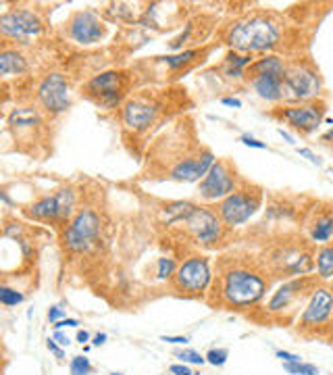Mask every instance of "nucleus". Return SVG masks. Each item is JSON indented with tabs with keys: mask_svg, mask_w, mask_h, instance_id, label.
Masks as SVG:
<instances>
[{
	"mask_svg": "<svg viewBox=\"0 0 333 375\" xmlns=\"http://www.w3.org/2000/svg\"><path fill=\"white\" fill-rule=\"evenodd\" d=\"M288 73V61L280 55H262L246 71V84L252 92L271 104L284 102V82Z\"/></svg>",
	"mask_w": 333,
	"mask_h": 375,
	"instance_id": "5",
	"label": "nucleus"
},
{
	"mask_svg": "<svg viewBox=\"0 0 333 375\" xmlns=\"http://www.w3.org/2000/svg\"><path fill=\"white\" fill-rule=\"evenodd\" d=\"M304 228L308 234V242L317 246L331 244L333 240V206H314L306 213Z\"/></svg>",
	"mask_w": 333,
	"mask_h": 375,
	"instance_id": "22",
	"label": "nucleus"
},
{
	"mask_svg": "<svg viewBox=\"0 0 333 375\" xmlns=\"http://www.w3.org/2000/svg\"><path fill=\"white\" fill-rule=\"evenodd\" d=\"M106 340H108V336H106L104 332H100V334H96V336L92 338V346H102Z\"/></svg>",
	"mask_w": 333,
	"mask_h": 375,
	"instance_id": "44",
	"label": "nucleus"
},
{
	"mask_svg": "<svg viewBox=\"0 0 333 375\" xmlns=\"http://www.w3.org/2000/svg\"><path fill=\"white\" fill-rule=\"evenodd\" d=\"M7 123L15 136V142L32 144V146L40 144L42 132L46 125L44 117L40 115L36 106H15L7 117Z\"/></svg>",
	"mask_w": 333,
	"mask_h": 375,
	"instance_id": "19",
	"label": "nucleus"
},
{
	"mask_svg": "<svg viewBox=\"0 0 333 375\" xmlns=\"http://www.w3.org/2000/svg\"><path fill=\"white\" fill-rule=\"evenodd\" d=\"M184 234L198 246L204 248H214L225 236V223L221 221L219 213L210 206L196 204L188 217L182 221Z\"/></svg>",
	"mask_w": 333,
	"mask_h": 375,
	"instance_id": "12",
	"label": "nucleus"
},
{
	"mask_svg": "<svg viewBox=\"0 0 333 375\" xmlns=\"http://www.w3.org/2000/svg\"><path fill=\"white\" fill-rule=\"evenodd\" d=\"M175 356L182 361V363H186V365H204L206 363V356L204 354H200L198 350H194V348H184V350H177L175 352Z\"/></svg>",
	"mask_w": 333,
	"mask_h": 375,
	"instance_id": "30",
	"label": "nucleus"
},
{
	"mask_svg": "<svg viewBox=\"0 0 333 375\" xmlns=\"http://www.w3.org/2000/svg\"><path fill=\"white\" fill-rule=\"evenodd\" d=\"M65 328H79V321L73 317H65L59 321V324H54V330H65Z\"/></svg>",
	"mask_w": 333,
	"mask_h": 375,
	"instance_id": "38",
	"label": "nucleus"
},
{
	"mask_svg": "<svg viewBox=\"0 0 333 375\" xmlns=\"http://www.w3.org/2000/svg\"><path fill=\"white\" fill-rule=\"evenodd\" d=\"M240 142H242L244 146H248V148H256V150H264V148H269L264 142L256 140V138H254V136H250V134H242V136H240Z\"/></svg>",
	"mask_w": 333,
	"mask_h": 375,
	"instance_id": "32",
	"label": "nucleus"
},
{
	"mask_svg": "<svg viewBox=\"0 0 333 375\" xmlns=\"http://www.w3.org/2000/svg\"><path fill=\"white\" fill-rule=\"evenodd\" d=\"M46 348H48L54 356H57V359H65V350H63V346H61L57 340H54V338H48V340H46Z\"/></svg>",
	"mask_w": 333,
	"mask_h": 375,
	"instance_id": "34",
	"label": "nucleus"
},
{
	"mask_svg": "<svg viewBox=\"0 0 333 375\" xmlns=\"http://www.w3.org/2000/svg\"><path fill=\"white\" fill-rule=\"evenodd\" d=\"M75 206H77V194L71 186L57 188L54 192L44 194L42 198L34 200L23 208V213L40 223H54V226H67L73 215H75Z\"/></svg>",
	"mask_w": 333,
	"mask_h": 375,
	"instance_id": "8",
	"label": "nucleus"
},
{
	"mask_svg": "<svg viewBox=\"0 0 333 375\" xmlns=\"http://www.w3.org/2000/svg\"><path fill=\"white\" fill-rule=\"evenodd\" d=\"M160 342H169V344H188L190 338L188 336H160Z\"/></svg>",
	"mask_w": 333,
	"mask_h": 375,
	"instance_id": "39",
	"label": "nucleus"
},
{
	"mask_svg": "<svg viewBox=\"0 0 333 375\" xmlns=\"http://www.w3.org/2000/svg\"><path fill=\"white\" fill-rule=\"evenodd\" d=\"M323 90H325V84L314 63L304 59L288 63L282 104H300V102L319 100L323 96Z\"/></svg>",
	"mask_w": 333,
	"mask_h": 375,
	"instance_id": "9",
	"label": "nucleus"
},
{
	"mask_svg": "<svg viewBox=\"0 0 333 375\" xmlns=\"http://www.w3.org/2000/svg\"><path fill=\"white\" fill-rule=\"evenodd\" d=\"M331 140H333V128H331L327 134H323V136H321V142H331Z\"/></svg>",
	"mask_w": 333,
	"mask_h": 375,
	"instance_id": "45",
	"label": "nucleus"
},
{
	"mask_svg": "<svg viewBox=\"0 0 333 375\" xmlns=\"http://www.w3.org/2000/svg\"><path fill=\"white\" fill-rule=\"evenodd\" d=\"M102 236V217L94 208H79L73 219L63 228V246L71 254L90 252Z\"/></svg>",
	"mask_w": 333,
	"mask_h": 375,
	"instance_id": "10",
	"label": "nucleus"
},
{
	"mask_svg": "<svg viewBox=\"0 0 333 375\" xmlns=\"http://www.w3.org/2000/svg\"><path fill=\"white\" fill-rule=\"evenodd\" d=\"M36 98L42 106V111L50 117L63 115L71 109L73 96H71V86L67 77L59 71L46 73L38 86H36Z\"/></svg>",
	"mask_w": 333,
	"mask_h": 375,
	"instance_id": "15",
	"label": "nucleus"
},
{
	"mask_svg": "<svg viewBox=\"0 0 333 375\" xmlns=\"http://www.w3.org/2000/svg\"><path fill=\"white\" fill-rule=\"evenodd\" d=\"M25 300V294L19 292L17 288H11L7 284L0 286V304L3 306H17Z\"/></svg>",
	"mask_w": 333,
	"mask_h": 375,
	"instance_id": "26",
	"label": "nucleus"
},
{
	"mask_svg": "<svg viewBox=\"0 0 333 375\" xmlns=\"http://www.w3.org/2000/svg\"><path fill=\"white\" fill-rule=\"evenodd\" d=\"M269 269L264 263L250 258H225L214 282V290L225 306L244 311L256 306L269 290Z\"/></svg>",
	"mask_w": 333,
	"mask_h": 375,
	"instance_id": "2",
	"label": "nucleus"
},
{
	"mask_svg": "<svg viewBox=\"0 0 333 375\" xmlns=\"http://www.w3.org/2000/svg\"><path fill=\"white\" fill-rule=\"evenodd\" d=\"M277 134H280V136H282V138H284V140H286L288 144H292V146L296 144V138H294L292 134H288V132H286L284 128H277Z\"/></svg>",
	"mask_w": 333,
	"mask_h": 375,
	"instance_id": "42",
	"label": "nucleus"
},
{
	"mask_svg": "<svg viewBox=\"0 0 333 375\" xmlns=\"http://www.w3.org/2000/svg\"><path fill=\"white\" fill-rule=\"evenodd\" d=\"M221 104H225V106H234V109H242V100L236 98V96H225V98H221Z\"/></svg>",
	"mask_w": 333,
	"mask_h": 375,
	"instance_id": "41",
	"label": "nucleus"
},
{
	"mask_svg": "<svg viewBox=\"0 0 333 375\" xmlns=\"http://www.w3.org/2000/svg\"><path fill=\"white\" fill-rule=\"evenodd\" d=\"M242 180L244 178L238 176V169L230 158H217V163L198 184V196L204 202H221L236 192Z\"/></svg>",
	"mask_w": 333,
	"mask_h": 375,
	"instance_id": "13",
	"label": "nucleus"
},
{
	"mask_svg": "<svg viewBox=\"0 0 333 375\" xmlns=\"http://www.w3.org/2000/svg\"><path fill=\"white\" fill-rule=\"evenodd\" d=\"M267 269L277 278H302L314 271V252L300 242H277L267 254H264Z\"/></svg>",
	"mask_w": 333,
	"mask_h": 375,
	"instance_id": "6",
	"label": "nucleus"
},
{
	"mask_svg": "<svg viewBox=\"0 0 333 375\" xmlns=\"http://www.w3.org/2000/svg\"><path fill=\"white\" fill-rule=\"evenodd\" d=\"M327 100H310L300 104H280L271 111V117L290 125L300 136H312L325 121Z\"/></svg>",
	"mask_w": 333,
	"mask_h": 375,
	"instance_id": "11",
	"label": "nucleus"
},
{
	"mask_svg": "<svg viewBox=\"0 0 333 375\" xmlns=\"http://www.w3.org/2000/svg\"><path fill=\"white\" fill-rule=\"evenodd\" d=\"M106 34H108V25L92 9L73 13L71 19L65 23V36L79 46L98 44L106 38Z\"/></svg>",
	"mask_w": 333,
	"mask_h": 375,
	"instance_id": "18",
	"label": "nucleus"
},
{
	"mask_svg": "<svg viewBox=\"0 0 333 375\" xmlns=\"http://www.w3.org/2000/svg\"><path fill=\"white\" fill-rule=\"evenodd\" d=\"M212 284L210 261L204 254L188 256L173 276V288L184 296H202Z\"/></svg>",
	"mask_w": 333,
	"mask_h": 375,
	"instance_id": "14",
	"label": "nucleus"
},
{
	"mask_svg": "<svg viewBox=\"0 0 333 375\" xmlns=\"http://www.w3.org/2000/svg\"><path fill=\"white\" fill-rule=\"evenodd\" d=\"M286 21L273 11H250L234 19L223 34L230 50L242 55H273L284 44Z\"/></svg>",
	"mask_w": 333,
	"mask_h": 375,
	"instance_id": "3",
	"label": "nucleus"
},
{
	"mask_svg": "<svg viewBox=\"0 0 333 375\" xmlns=\"http://www.w3.org/2000/svg\"><path fill=\"white\" fill-rule=\"evenodd\" d=\"M27 71H29L27 57L17 46L5 44L3 52H0V75L9 80V77H17V75H25Z\"/></svg>",
	"mask_w": 333,
	"mask_h": 375,
	"instance_id": "24",
	"label": "nucleus"
},
{
	"mask_svg": "<svg viewBox=\"0 0 333 375\" xmlns=\"http://www.w3.org/2000/svg\"><path fill=\"white\" fill-rule=\"evenodd\" d=\"M275 356L282 359V363H302V356H298L294 352H288V350H277Z\"/></svg>",
	"mask_w": 333,
	"mask_h": 375,
	"instance_id": "37",
	"label": "nucleus"
},
{
	"mask_svg": "<svg viewBox=\"0 0 333 375\" xmlns=\"http://www.w3.org/2000/svg\"><path fill=\"white\" fill-rule=\"evenodd\" d=\"M254 59L256 57L252 55H242V52L230 50L214 71H219L221 77H225L230 82H246V71L254 63Z\"/></svg>",
	"mask_w": 333,
	"mask_h": 375,
	"instance_id": "23",
	"label": "nucleus"
},
{
	"mask_svg": "<svg viewBox=\"0 0 333 375\" xmlns=\"http://www.w3.org/2000/svg\"><path fill=\"white\" fill-rule=\"evenodd\" d=\"M90 340H92L90 332H86V330H79V332H77V342H79L82 346H86V344H88Z\"/></svg>",
	"mask_w": 333,
	"mask_h": 375,
	"instance_id": "43",
	"label": "nucleus"
},
{
	"mask_svg": "<svg viewBox=\"0 0 333 375\" xmlns=\"http://www.w3.org/2000/svg\"><path fill=\"white\" fill-rule=\"evenodd\" d=\"M331 319H333V290L327 286H317L304 304V311L298 319V328L319 330L325 328Z\"/></svg>",
	"mask_w": 333,
	"mask_h": 375,
	"instance_id": "20",
	"label": "nucleus"
},
{
	"mask_svg": "<svg viewBox=\"0 0 333 375\" xmlns=\"http://www.w3.org/2000/svg\"><path fill=\"white\" fill-rule=\"evenodd\" d=\"M284 369L292 375H319V367L310 363H284Z\"/></svg>",
	"mask_w": 333,
	"mask_h": 375,
	"instance_id": "29",
	"label": "nucleus"
},
{
	"mask_svg": "<svg viewBox=\"0 0 333 375\" xmlns=\"http://www.w3.org/2000/svg\"><path fill=\"white\" fill-rule=\"evenodd\" d=\"M317 280H319L317 276H302V278H292V280L284 282L267 300V313L269 315L292 313L296 302H304L310 298L312 290L319 286Z\"/></svg>",
	"mask_w": 333,
	"mask_h": 375,
	"instance_id": "17",
	"label": "nucleus"
},
{
	"mask_svg": "<svg viewBox=\"0 0 333 375\" xmlns=\"http://www.w3.org/2000/svg\"><path fill=\"white\" fill-rule=\"evenodd\" d=\"M52 338H54V340H57V342H59V344H61V346H63V348H65V346H69V344H71V340H69V336H67V334H63V330H54V334H52Z\"/></svg>",
	"mask_w": 333,
	"mask_h": 375,
	"instance_id": "40",
	"label": "nucleus"
},
{
	"mask_svg": "<svg viewBox=\"0 0 333 375\" xmlns=\"http://www.w3.org/2000/svg\"><path fill=\"white\" fill-rule=\"evenodd\" d=\"M314 271L321 282L333 280V242L319 246V250L314 252Z\"/></svg>",
	"mask_w": 333,
	"mask_h": 375,
	"instance_id": "25",
	"label": "nucleus"
},
{
	"mask_svg": "<svg viewBox=\"0 0 333 375\" xmlns=\"http://www.w3.org/2000/svg\"><path fill=\"white\" fill-rule=\"evenodd\" d=\"M46 317H48V321H50V324L54 326V324H59L61 319H65V311H63L61 306H50V309H48V315H46Z\"/></svg>",
	"mask_w": 333,
	"mask_h": 375,
	"instance_id": "35",
	"label": "nucleus"
},
{
	"mask_svg": "<svg viewBox=\"0 0 333 375\" xmlns=\"http://www.w3.org/2000/svg\"><path fill=\"white\" fill-rule=\"evenodd\" d=\"M206 363L212 365V367H223L230 359V350L227 348H210L206 354Z\"/></svg>",
	"mask_w": 333,
	"mask_h": 375,
	"instance_id": "31",
	"label": "nucleus"
},
{
	"mask_svg": "<svg viewBox=\"0 0 333 375\" xmlns=\"http://www.w3.org/2000/svg\"><path fill=\"white\" fill-rule=\"evenodd\" d=\"M169 371H171V375H196V373L192 371V367L186 365V363H175V365L169 367Z\"/></svg>",
	"mask_w": 333,
	"mask_h": 375,
	"instance_id": "36",
	"label": "nucleus"
},
{
	"mask_svg": "<svg viewBox=\"0 0 333 375\" xmlns=\"http://www.w3.org/2000/svg\"><path fill=\"white\" fill-rule=\"evenodd\" d=\"M212 48H188L182 52H175V55H166V57H152L148 61V65L152 69L160 67V75H166V80H175L182 73L194 69L196 65H200L208 55H210Z\"/></svg>",
	"mask_w": 333,
	"mask_h": 375,
	"instance_id": "21",
	"label": "nucleus"
},
{
	"mask_svg": "<svg viewBox=\"0 0 333 375\" xmlns=\"http://www.w3.org/2000/svg\"><path fill=\"white\" fill-rule=\"evenodd\" d=\"M44 27V19L32 9H9L0 15V34L7 44H29Z\"/></svg>",
	"mask_w": 333,
	"mask_h": 375,
	"instance_id": "16",
	"label": "nucleus"
},
{
	"mask_svg": "<svg viewBox=\"0 0 333 375\" xmlns=\"http://www.w3.org/2000/svg\"><path fill=\"white\" fill-rule=\"evenodd\" d=\"M134 75V71L123 69L100 71L84 84L82 94L90 102H94L98 109H121L123 102L132 96L130 92L136 82Z\"/></svg>",
	"mask_w": 333,
	"mask_h": 375,
	"instance_id": "4",
	"label": "nucleus"
},
{
	"mask_svg": "<svg viewBox=\"0 0 333 375\" xmlns=\"http://www.w3.org/2000/svg\"><path fill=\"white\" fill-rule=\"evenodd\" d=\"M186 90L164 88V90H140L132 94L119 109L121 136L125 144L142 142L152 130L169 117L171 109H180L177 96H184Z\"/></svg>",
	"mask_w": 333,
	"mask_h": 375,
	"instance_id": "1",
	"label": "nucleus"
},
{
	"mask_svg": "<svg viewBox=\"0 0 333 375\" xmlns=\"http://www.w3.org/2000/svg\"><path fill=\"white\" fill-rule=\"evenodd\" d=\"M262 200H264L262 188L248 180H242L234 194H230L225 200L217 204V213L221 221L225 223V228L234 230L248 223L256 215L262 206Z\"/></svg>",
	"mask_w": 333,
	"mask_h": 375,
	"instance_id": "7",
	"label": "nucleus"
},
{
	"mask_svg": "<svg viewBox=\"0 0 333 375\" xmlns=\"http://www.w3.org/2000/svg\"><path fill=\"white\" fill-rule=\"evenodd\" d=\"M177 267L180 265H175L173 258H166V256L158 258L156 261V278L158 280H169V278H173L175 271H177Z\"/></svg>",
	"mask_w": 333,
	"mask_h": 375,
	"instance_id": "27",
	"label": "nucleus"
},
{
	"mask_svg": "<svg viewBox=\"0 0 333 375\" xmlns=\"http://www.w3.org/2000/svg\"><path fill=\"white\" fill-rule=\"evenodd\" d=\"M92 371H94V367H92L90 359L84 354H77L69 361V373L71 375H90Z\"/></svg>",
	"mask_w": 333,
	"mask_h": 375,
	"instance_id": "28",
	"label": "nucleus"
},
{
	"mask_svg": "<svg viewBox=\"0 0 333 375\" xmlns=\"http://www.w3.org/2000/svg\"><path fill=\"white\" fill-rule=\"evenodd\" d=\"M110 375H123V373H117V371H115V373H110Z\"/></svg>",
	"mask_w": 333,
	"mask_h": 375,
	"instance_id": "46",
	"label": "nucleus"
},
{
	"mask_svg": "<svg viewBox=\"0 0 333 375\" xmlns=\"http://www.w3.org/2000/svg\"><path fill=\"white\" fill-rule=\"evenodd\" d=\"M296 152L300 154V156H304L306 160H310L312 165H317V167H321L323 165V158L319 156V154H314L310 148H296Z\"/></svg>",
	"mask_w": 333,
	"mask_h": 375,
	"instance_id": "33",
	"label": "nucleus"
}]
</instances>
